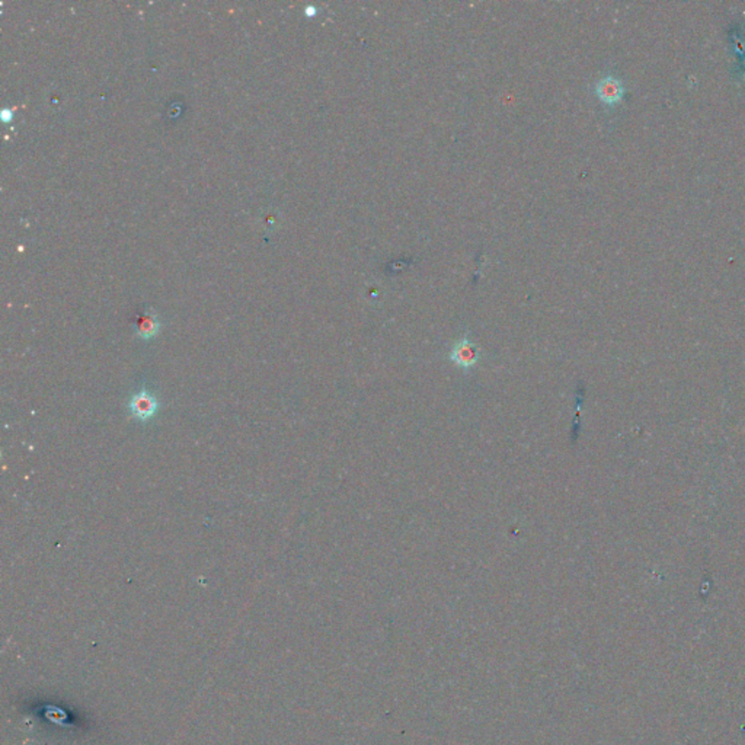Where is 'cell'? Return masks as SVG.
<instances>
[{"mask_svg": "<svg viewBox=\"0 0 745 745\" xmlns=\"http://www.w3.org/2000/svg\"><path fill=\"white\" fill-rule=\"evenodd\" d=\"M128 408L131 415L142 422H146L152 420L156 412H158V399H156L152 394L146 390H140L134 394L128 402Z\"/></svg>", "mask_w": 745, "mask_h": 745, "instance_id": "obj_2", "label": "cell"}, {"mask_svg": "<svg viewBox=\"0 0 745 745\" xmlns=\"http://www.w3.org/2000/svg\"><path fill=\"white\" fill-rule=\"evenodd\" d=\"M161 330L159 318L152 309L143 311L135 322V333L142 340H150L158 335Z\"/></svg>", "mask_w": 745, "mask_h": 745, "instance_id": "obj_3", "label": "cell"}, {"mask_svg": "<svg viewBox=\"0 0 745 745\" xmlns=\"http://www.w3.org/2000/svg\"><path fill=\"white\" fill-rule=\"evenodd\" d=\"M448 358L452 360L459 368L467 371V370H472L479 363L481 356L475 344L467 337H464L455 344L452 351H450Z\"/></svg>", "mask_w": 745, "mask_h": 745, "instance_id": "obj_1", "label": "cell"}, {"mask_svg": "<svg viewBox=\"0 0 745 745\" xmlns=\"http://www.w3.org/2000/svg\"><path fill=\"white\" fill-rule=\"evenodd\" d=\"M597 95L600 100L604 102V104H616L622 100L623 96V86L622 83L615 79V77L609 76V77H604V79H601L598 83H597Z\"/></svg>", "mask_w": 745, "mask_h": 745, "instance_id": "obj_4", "label": "cell"}]
</instances>
